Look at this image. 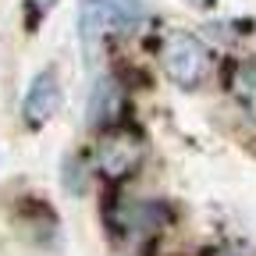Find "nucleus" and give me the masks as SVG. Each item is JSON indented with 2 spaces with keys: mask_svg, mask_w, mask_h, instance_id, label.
<instances>
[{
  "mask_svg": "<svg viewBox=\"0 0 256 256\" xmlns=\"http://www.w3.org/2000/svg\"><path fill=\"white\" fill-rule=\"evenodd\" d=\"M160 60H164V72L185 89L200 86L210 72V54L192 32H171L160 46Z\"/></svg>",
  "mask_w": 256,
  "mask_h": 256,
  "instance_id": "1",
  "label": "nucleus"
},
{
  "mask_svg": "<svg viewBox=\"0 0 256 256\" xmlns=\"http://www.w3.org/2000/svg\"><path fill=\"white\" fill-rule=\"evenodd\" d=\"M57 104H60V82H57V75L46 68V72H40L36 78L28 82V92H25V100H22V118H25V124H46L50 118H54V110H57Z\"/></svg>",
  "mask_w": 256,
  "mask_h": 256,
  "instance_id": "2",
  "label": "nucleus"
},
{
  "mask_svg": "<svg viewBox=\"0 0 256 256\" xmlns=\"http://www.w3.org/2000/svg\"><path fill=\"white\" fill-rule=\"evenodd\" d=\"M110 18H114V0H82L78 4V43L89 60L100 50V40H104Z\"/></svg>",
  "mask_w": 256,
  "mask_h": 256,
  "instance_id": "3",
  "label": "nucleus"
},
{
  "mask_svg": "<svg viewBox=\"0 0 256 256\" xmlns=\"http://www.w3.org/2000/svg\"><path fill=\"white\" fill-rule=\"evenodd\" d=\"M139 156H142V142L136 136H110V139L100 142V168L110 178L128 174L139 164Z\"/></svg>",
  "mask_w": 256,
  "mask_h": 256,
  "instance_id": "4",
  "label": "nucleus"
},
{
  "mask_svg": "<svg viewBox=\"0 0 256 256\" xmlns=\"http://www.w3.org/2000/svg\"><path fill=\"white\" fill-rule=\"evenodd\" d=\"M121 110V82L104 75V78H96L92 92H89V104H86V118L89 124H110Z\"/></svg>",
  "mask_w": 256,
  "mask_h": 256,
  "instance_id": "5",
  "label": "nucleus"
},
{
  "mask_svg": "<svg viewBox=\"0 0 256 256\" xmlns=\"http://www.w3.org/2000/svg\"><path fill=\"white\" fill-rule=\"evenodd\" d=\"M235 92L242 96L249 118L256 121V60H249V64H242V68H238V75H235Z\"/></svg>",
  "mask_w": 256,
  "mask_h": 256,
  "instance_id": "6",
  "label": "nucleus"
},
{
  "mask_svg": "<svg viewBox=\"0 0 256 256\" xmlns=\"http://www.w3.org/2000/svg\"><path fill=\"white\" fill-rule=\"evenodd\" d=\"M60 178H64V188H68L72 196H82V192H86V185H89L86 164H82L78 156H64V171H60Z\"/></svg>",
  "mask_w": 256,
  "mask_h": 256,
  "instance_id": "7",
  "label": "nucleus"
},
{
  "mask_svg": "<svg viewBox=\"0 0 256 256\" xmlns=\"http://www.w3.org/2000/svg\"><path fill=\"white\" fill-rule=\"evenodd\" d=\"M32 4H36V8H40V11H46V8H50V4H57V0H32Z\"/></svg>",
  "mask_w": 256,
  "mask_h": 256,
  "instance_id": "8",
  "label": "nucleus"
}]
</instances>
